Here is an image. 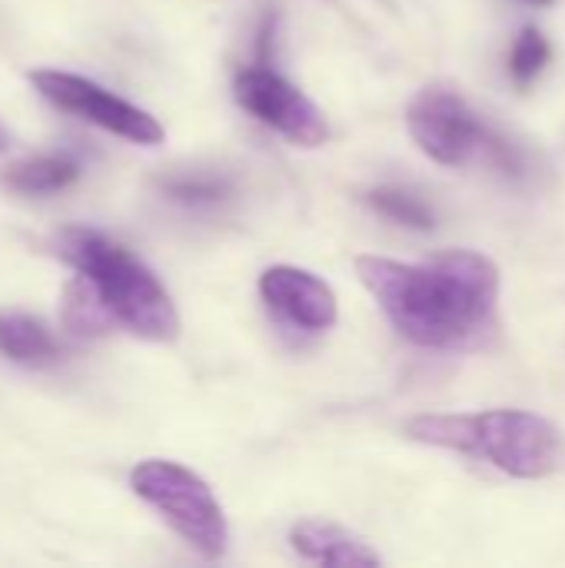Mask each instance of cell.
Instances as JSON below:
<instances>
[{"instance_id": "obj_10", "label": "cell", "mask_w": 565, "mask_h": 568, "mask_svg": "<svg viewBox=\"0 0 565 568\" xmlns=\"http://www.w3.org/2000/svg\"><path fill=\"white\" fill-rule=\"evenodd\" d=\"M77 176H80V160L73 153L53 150V153H37L7 166L0 180L10 193H20V196H53L73 186Z\"/></svg>"}, {"instance_id": "obj_8", "label": "cell", "mask_w": 565, "mask_h": 568, "mask_svg": "<svg viewBox=\"0 0 565 568\" xmlns=\"http://www.w3.org/2000/svg\"><path fill=\"white\" fill-rule=\"evenodd\" d=\"M260 296L280 320L306 333H326L340 320L333 286L300 266H270L260 276Z\"/></svg>"}, {"instance_id": "obj_5", "label": "cell", "mask_w": 565, "mask_h": 568, "mask_svg": "<svg viewBox=\"0 0 565 568\" xmlns=\"http://www.w3.org/2000/svg\"><path fill=\"white\" fill-rule=\"evenodd\" d=\"M130 489L203 559H223L230 526L213 489L186 466L170 459H143L130 473Z\"/></svg>"}, {"instance_id": "obj_9", "label": "cell", "mask_w": 565, "mask_h": 568, "mask_svg": "<svg viewBox=\"0 0 565 568\" xmlns=\"http://www.w3.org/2000/svg\"><path fill=\"white\" fill-rule=\"evenodd\" d=\"M290 546L296 556H303L306 562H320V566H380L383 562L380 552L370 549L366 539L323 519L296 523L290 529Z\"/></svg>"}, {"instance_id": "obj_15", "label": "cell", "mask_w": 565, "mask_h": 568, "mask_svg": "<svg viewBox=\"0 0 565 568\" xmlns=\"http://www.w3.org/2000/svg\"><path fill=\"white\" fill-rule=\"evenodd\" d=\"M549 60H553V47H549V40L543 37V30L526 27V30L516 37L513 50H509V73H513V80H516L519 87H529V83L546 70Z\"/></svg>"}, {"instance_id": "obj_3", "label": "cell", "mask_w": 565, "mask_h": 568, "mask_svg": "<svg viewBox=\"0 0 565 568\" xmlns=\"http://www.w3.org/2000/svg\"><path fill=\"white\" fill-rule=\"evenodd\" d=\"M406 436L423 446L480 456L516 479H546L565 466L563 433L526 409L416 416L406 423Z\"/></svg>"}, {"instance_id": "obj_14", "label": "cell", "mask_w": 565, "mask_h": 568, "mask_svg": "<svg viewBox=\"0 0 565 568\" xmlns=\"http://www.w3.org/2000/svg\"><path fill=\"white\" fill-rule=\"evenodd\" d=\"M366 200H370V206H373L376 213H383V216L393 220V223H403V226H413V230H433V223H436L433 210H430L420 196H413L410 190L380 186V190H373Z\"/></svg>"}, {"instance_id": "obj_7", "label": "cell", "mask_w": 565, "mask_h": 568, "mask_svg": "<svg viewBox=\"0 0 565 568\" xmlns=\"http://www.w3.org/2000/svg\"><path fill=\"white\" fill-rule=\"evenodd\" d=\"M233 97L250 116H256L270 130L283 133L290 143L320 146L330 136L323 110L293 80H286L283 73H276L266 63L240 70L233 80Z\"/></svg>"}, {"instance_id": "obj_11", "label": "cell", "mask_w": 565, "mask_h": 568, "mask_svg": "<svg viewBox=\"0 0 565 568\" xmlns=\"http://www.w3.org/2000/svg\"><path fill=\"white\" fill-rule=\"evenodd\" d=\"M0 356L27 366H43L60 356L57 336L47 329L43 320L20 313V310H3L0 313Z\"/></svg>"}, {"instance_id": "obj_4", "label": "cell", "mask_w": 565, "mask_h": 568, "mask_svg": "<svg viewBox=\"0 0 565 568\" xmlns=\"http://www.w3.org/2000/svg\"><path fill=\"white\" fill-rule=\"evenodd\" d=\"M406 123L420 150L443 166H466L473 160H486L513 180L529 173L526 153L509 136L496 133L456 90H420L410 103Z\"/></svg>"}, {"instance_id": "obj_17", "label": "cell", "mask_w": 565, "mask_h": 568, "mask_svg": "<svg viewBox=\"0 0 565 568\" xmlns=\"http://www.w3.org/2000/svg\"><path fill=\"white\" fill-rule=\"evenodd\" d=\"M526 3H533V7H549V3H556V0H526Z\"/></svg>"}, {"instance_id": "obj_2", "label": "cell", "mask_w": 565, "mask_h": 568, "mask_svg": "<svg viewBox=\"0 0 565 568\" xmlns=\"http://www.w3.org/2000/svg\"><path fill=\"white\" fill-rule=\"evenodd\" d=\"M57 256L90 280L117 326L150 343L180 336V313L157 273L113 236L90 226H67L53 240Z\"/></svg>"}, {"instance_id": "obj_1", "label": "cell", "mask_w": 565, "mask_h": 568, "mask_svg": "<svg viewBox=\"0 0 565 568\" xmlns=\"http://www.w3.org/2000/svg\"><path fill=\"white\" fill-rule=\"evenodd\" d=\"M356 276L396 333L423 349H476L496 329L500 266L476 250H440L420 263L356 256Z\"/></svg>"}, {"instance_id": "obj_12", "label": "cell", "mask_w": 565, "mask_h": 568, "mask_svg": "<svg viewBox=\"0 0 565 568\" xmlns=\"http://www.w3.org/2000/svg\"><path fill=\"white\" fill-rule=\"evenodd\" d=\"M60 320H63V329H67L73 339H93V336L107 333L110 326H117V320H113L110 310L100 303V296H97V290L90 286V280L80 276V273L63 286Z\"/></svg>"}, {"instance_id": "obj_16", "label": "cell", "mask_w": 565, "mask_h": 568, "mask_svg": "<svg viewBox=\"0 0 565 568\" xmlns=\"http://www.w3.org/2000/svg\"><path fill=\"white\" fill-rule=\"evenodd\" d=\"M7 143H10V133H7L3 123H0V150H7Z\"/></svg>"}, {"instance_id": "obj_13", "label": "cell", "mask_w": 565, "mask_h": 568, "mask_svg": "<svg viewBox=\"0 0 565 568\" xmlns=\"http://www.w3.org/2000/svg\"><path fill=\"white\" fill-rule=\"evenodd\" d=\"M160 186H163V193H167L173 203H183V206H213V203L226 200L230 190H233L226 176L206 173V170L173 173V176H167Z\"/></svg>"}, {"instance_id": "obj_6", "label": "cell", "mask_w": 565, "mask_h": 568, "mask_svg": "<svg viewBox=\"0 0 565 568\" xmlns=\"http://www.w3.org/2000/svg\"><path fill=\"white\" fill-rule=\"evenodd\" d=\"M30 83L33 90L53 103L57 110L80 116L113 136H123L137 146H160L163 143V126L153 113H147L143 106L117 97L113 90L80 77V73H67V70H30Z\"/></svg>"}]
</instances>
